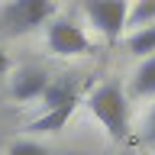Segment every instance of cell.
Returning a JSON list of instances; mask_svg holds the SVG:
<instances>
[{"label":"cell","instance_id":"277c9868","mask_svg":"<svg viewBox=\"0 0 155 155\" xmlns=\"http://www.w3.org/2000/svg\"><path fill=\"white\" fill-rule=\"evenodd\" d=\"M45 39H48V48L58 52V55H84V52H91V39L68 19H55L45 29Z\"/></svg>","mask_w":155,"mask_h":155},{"label":"cell","instance_id":"5bb4252c","mask_svg":"<svg viewBox=\"0 0 155 155\" xmlns=\"http://www.w3.org/2000/svg\"><path fill=\"white\" fill-rule=\"evenodd\" d=\"M152 123H155V110H152Z\"/></svg>","mask_w":155,"mask_h":155},{"label":"cell","instance_id":"7a4b0ae2","mask_svg":"<svg viewBox=\"0 0 155 155\" xmlns=\"http://www.w3.org/2000/svg\"><path fill=\"white\" fill-rule=\"evenodd\" d=\"M52 0H10L0 10V29L7 36H23L29 29L42 26L52 16Z\"/></svg>","mask_w":155,"mask_h":155},{"label":"cell","instance_id":"ba28073f","mask_svg":"<svg viewBox=\"0 0 155 155\" xmlns=\"http://www.w3.org/2000/svg\"><path fill=\"white\" fill-rule=\"evenodd\" d=\"M133 94H136V97L155 94V55L145 58V65L139 68V74L133 78Z\"/></svg>","mask_w":155,"mask_h":155},{"label":"cell","instance_id":"7c38bea8","mask_svg":"<svg viewBox=\"0 0 155 155\" xmlns=\"http://www.w3.org/2000/svg\"><path fill=\"white\" fill-rule=\"evenodd\" d=\"M7 68H10V58H7V55H3V52H0V78L7 74Z\"/></svg>","mask_w":155,"mask_h":155},{"label":"cell","instance_id":"9c48e42d","mask_svg":"<svg viewBox=\"0 0 155 155\" xmlns=\"http://www.w3.org/2000/svg\"><path fill=\"white\" fill-rule=\"evenodd\" d=\"M126 52H133V55H155V26L133 32L126 39Z\"/></svg>","mask_w":155,"mask_h":155},{"label":"cell","instance_id":"6da1fadb","mask_svg":"<svg viewBox=\"0 0 155 155\" xmlns=\"http://www.w3.org/2000/svg\"><path fill=\"white\" fill-rule=\"evenodd\" d=\"M87 104H91V113L100 120V126L110 133V139L123 142L126 139L129 104H126V94H123V87H120V81L110 78V81H104V84H97L94 94L87 97Z\"/></svg>","mask_w":155,"mask_h":155},{"label":"cell","instance_id":"30bf717a","mask_svg":"<svg viewBox=\"0 0 155 155\" xmlns=\"http://www.w3.org/2000/svg\"><path fill=\"white\" fill-rule=\"evenodd\" d=\"M149 19H155V0H136V7L126 13V23L129 26H142Z\"/></svg>","mask_w":155,"mask_h":155},{"label":"cell","instance_id":"4fadbf2b","mask_svg":"<svg viewBox=\"0 0 155 155\" xmlns=\"http://www.w3.org/2000/svg\"><path fill=\"white\" fill-rule=\"evenodd\" d=\"M149 142H155V123L149 126Z\"/></svg>","mask_w":155,"mask_h":155},{"label":"cell","instance_id":"8992f818","mask_svg":"<svg viewBox=\"0 0 155 155\" xmlns=\"http://www.w3.org/2000/svg\"><path fill=\"white\" fill-rule=\"evenodd\" d=\"M42 100H45V110H55V107H65V104H78V84L65 81V78H55V81L45 84Z\"/></svg>","mask_w":155,"mask_h":155},{"label":"cell","instance_id":"52a82bcc","mask_svg":"<svg viewBox=\"0 0 155 155\" xmlns=\"http://www.w3.org/2000/svg\"><path fill=\"white\" fill-rule=\"evenodd\" d=\"M74 113V104H65V107H55V110H45V113L29 123V133H58L65 129V123L71 120Z\"/></svg>","mask_w":155,"mask_h":155},{"label":"cell","instance_id":"5b68a950","mask_svg":"<svg viewBox=\"0 0 155 155\" xmlns=\"http://www.w3.org/2000/svg\"><path fill=\"white\" fill-rule=\"evenodd\" d=\"M45 84H48L45 71H39V68H23V71L13 78V97H16V100H32V97H42Z\"/></svg>","mask_w":155,"mask_h":155},{"label":"cell","instance_id":"8fae6325","mask_svg":"<svg viewBox=\"0 0 155 155\" xmlns=\"http://www.w3.org/2000/svg\"><path fill=\"white\" fill-rule=\"evenodd\" d=\"M7 155H52L45 149V145H39V142H29V139H19V142L10 145V152Z\"/></svg>","mask_w":155,"mask_h":155},{"label":"cell","instance_id":"3957f363","mask_svg":"<svg viewBox=\"0 0 155 155\" xmlns=\"http://www.w3.org/2000/svg\"><path fill=\"white\" fill-rule=\"evenodd\" d=\"M84 10L91 16V23L107 36V42L120 39V32L126 26V13H129L126 0H84Z\"/></svg>","mask_w":155,"mask_h":155}]
</instances>
